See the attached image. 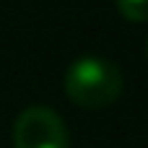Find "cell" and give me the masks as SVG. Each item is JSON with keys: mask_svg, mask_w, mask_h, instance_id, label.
Returning a JSON list of instances; mask_svg holds the SVG:
<instances>
[{"mask_svg": "<svg viewBox=\"0 0 148 148\" xmlns=\"http://www.w3.org/2000/svg\"><path fill=\"white\" fill-rule=\"evenodd\" d=\"M65 94L86 109H101L122 94V70L99 55H83L65 70Z\"/></svg>", "mask_w": 148, "mask_h": 148, "instance_id": "cell-1", "label": "cell"}, {"mask_svg": "<svg viewBox=\"0 0 148 148\" xmlns=\"http://www.w3.org/2000/svg\"><path fill=\"white\" fill-rule=\"evenodd\" d=\"M13 148H70L62 117L49 107H29L16 117Z\"/></svg>", "mask_w": 148, "mask_h": 148, "instance_id": "cell-2", "label": "cell"}, {"mask_svg": "<svg viewBox=\"0 0 148 148\" xmlns=\"http://www.w3.org/2000/svg\"><path fill=\"white\" fill-rule=\"evenodd\" d=\"M117 10L130 21H148V0H117Z\"/></svg>", "mask_w": 148, "mask_h": 148, "instance_id": "cell-3", "label": "cell"}, {"mask_svg": "<svg viewBox=\"0 0 148 148\" xmlns=\"http://www.w3.org/2000/svg\"><path fill=\"white\" fill-rule=\"evenodd\" d=\"M146 57H148V39H146Z\"/></svg>", "mask_w": 148, "mask_h": 148, "instance_id": "cell-4", "label": "cell"}]
</instances>
